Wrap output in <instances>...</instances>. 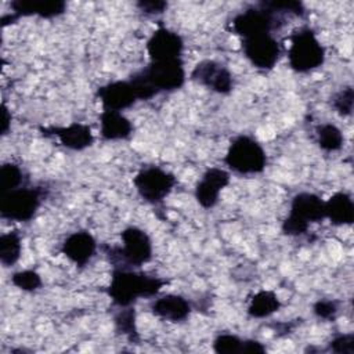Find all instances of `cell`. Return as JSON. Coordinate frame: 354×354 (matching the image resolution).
I'll return each instance as SVG.
<instances>
[{"label": "cell", "mask_w": 354, "mask_h": 354, "mask_svg": "<svg viewBox=\"0 0 354 354\" xmlns=\"http://www.w3.org/2000/svg\"><path fill=\"white\" fill-rule=\"evenodd\" d=\"M133 184L142 201L158 206L173 191L177 184V178L173 173L165 170L163 167L149 165L138 170V173L133 177Z\"/></svg>", "instance_id": "9"}, {"label": "cell", "mask_w": 354, "mask_h": 354, "mask_svg": "<svg viewBox=\"0 0 354 354\" xmlns=\"http://www.w3.org/2000/svg\"><path fill=\"white\" fill-rule=\"evenodd\" d=\"M241 48L245 58L260 71H271L282 53L274 33H260L241 39Z\"/></svg>", "instance_id": "10"}, {"label": "cell", "mask_w": 354, "mask_h": 354, "mask_svg": "<svg viewBox=\"0 0 354 354\" xmlns=\"http://www.w3.org/2000/svg\"><path fill=\"white\" fill-rule=\"evenodd\" d=\"M46 196L47 188L28 185H22L19 188L1 194L0 216L6 220L28 223L36 216Z\"/></svg>", "instance_id": "7"}, {"label": "cell", "mask_w": 354, "mask_h": 354, "mask_svg": "<svg viewBox=\"0 0 354 354\" xmlns=\"http://www.w3.org/2000/svg\"><path fill=\"white\" fill-rule=\"evenodd\" d=\"M326 51L318 40L314 29L303 26L292 33L288 59L290 68L297 73H308L324 65Z\"/></svg>", "instance_id": "6"}, {"label": "cell", "mask_w": 354, "mask_h": 354, "mask_svg": "<svg viewBox=\"0 0 354 354\" xmlns=\"http://www.w3.org/2000/svg\"><path fill=\"white\" fill-rule=\"evenodd\" d=\"M231 176L225 169L213 166L203 171L195 185V199L203 209H213L218 201L221 191L230 184Z\"/></svg>", "instance_id": "13"}, {"label": "cell", "mask_w": 354, "mask_h": 354, "mask_svg": "<svg viewBox=\"0 0 354 354\" xmlns=\"http://www.w3.org/2000/svg\"><path fill=\"white\" fill-rule=\"evenodd\" d=\"M281 306V300L275 292L263 289L252 296L246 311L252 318H267L277 313Z\"/></svg>", "instance_id": "21"}, {"label": "cell", "mask_w": 354, "mask_h": 354, "mask_svg": "<svg viewBox=\"0 0 354 354\" xmlns=\"http://www.w3.org/2000/svg\"><path fill=\"white\" fill-rule=\"evenodd\" d=\"M11 12L1 17V26L15 24L22 17L55 18L66 11V3L62 0H14L10 3Z\"/></svg>", "instance_id": "12"}, {"label": "cell", "mask_w": 354, "mask_h": 354, "mask_svg": "<svg viewBox=\"0 0 354 354\" xmlns=\"http://www.w3.org/2000/svg\"><path fill=\"white\" fill-rule=\"evenodd\" d=\"M339 307L340 303L335 299H319L314 303L313 306V311L315 314V317H318L319 319H335L336 314L339 313Z\"/></svg>", "instance_id": "30"}, {"label": "cell", "mask_w": 354, "mask_h": 354, "mask_svg": "<svg viewBox=\"0 0 354 354\" xmlns=\"http://www.w3.org/2000/svg\"><path fill=\"white\" fill-rule=\"evenodd\" d=\"M191 80L217 94H230L234 88L232 72L216 59L199 61L191 71Z\"/></svg>", "instance_id": "11"}, {"label": "cell", "mask_w": 354, "mask_h": 354, "mask_svg": "<svg viewBox=\"0 0 354 354\" xmlns=\"http://www.w3.org/2000/svg\"><path fill=\"white\" fill-rule=\"evenodd\" d=\"M11 283L24 292H36L43 286L41 277L35 270H22L14 272L11 277Z\"/></svg>", "instance_id": "27"}, {"label": "cell", "mask_w": 354, "mask_h": 354, "mask_svg": "<svg viewBox=\"0 0 354 354\" xmlns=\"http://www.w3.org/2000/svg\"><path fill=\"white\" fill-rule=\"evenodd\" d=\"M97 98L102 109L124 111L134 105L138 100L129 80H113L97 88Z\"/></svg>", "instance_id": "17"}, {"label": "cell", "mask_w": 354, "mask_h": 354, "mask_svg": "<svg viewBox=\"0 0 354 354\" xmlns=\"http://www.w3.org/2000/svg\"><path fill=\"white\" fill-rule=\"evenodd\" d=\"M10 127H11V113H10L8 108L3 104L1 105V127H0L1 136H6L10 130Z\"/></svg>", "instance_id": "34"}, {"label": "cell", "mask_w": 354, "mask_h": 354, "mask_svg": "<svg viewBox=\"0 0 354 354\" xmlns=\"http://www.w3.org/2000/svg\"><path fill=\"white\" fill-rule=\"evenodd\" d=\"M26 174L17 163H3L0 167V192L6 194L22 185H26Z\"/></svg>", "instance_id": "25"}, {"label": "cell", "mask_w": 354, "mask_h": 354, "mask_svg": "<svg viewBox=\"0 0 354 354\" xmlns=\"http://www.w3.org/2000/svg\"><path fill=\"white\" fill-rule=\"evenodd\" d=\"M267 351L266 346L260 343L259 340L253 339H243V348L242 353H249V354H264Z\"/></svg>", "instance_id": "33"}, {"label": "cell", "mask_w": 354, "mask_h": 354, "mask_svg": "<svg viewBox=\"0 0 354 354\" xmlns=\"http://www.w3.org/2000/svg\"><path fill=\"white\" fill-rule=\"evenodd\" d=\"M134 126L122 112L102 109L100 115V134L105 141L129 140Z\"/></svg>", "instance_id": "19"}, {"label": "cell", "mask_w": 354, "mask_h": 354, "mask_svg": "<svg viewBox=\"0 0 354 354\" xmlns=\"http://www.w3.org/2000/svg\"><path fill=\"white\" fill-rule=\"evenodd\" d=\"M166 283V279L140 272L136 268H112L106 293L118 308L130 307L138 299L156 296Z\"/></svg>", "instance_id": "2"}, {"label": "cell", "mask_w": 354, "mask_h": 354, "mask_svg": "<svg viewBox=\"0 0 354 354\" xmlns=\"http://www.w3.org/2000/svg\"><path fill=\"white\" fill-rule=\"evenodd\" d=\"M113 325H115L116 333L124 336L130 343L140 342L134 306L119 307V311L113 315Z\"/></svg>", "instance_id": "23"}, {"label": "cell", "mask_w": 354, "mask_h": 354, "mask_svg": "<svg viewBox=\"0 0 354 354\" xmlns=\"http://www.w3.org/2000/svg\"><path fill=\"white\" fill-rule=\"evenodd\" d=\"M149 310L155 317L160 319L170 322H183L189 317L192 306L184 296L167 293L155 299L151 303Z\"/></svg>", "instance_id": "18"}, {"label": "cell", "mask_w": 354, "mask_h": 354, "mask_svg": "<svg viewBox=\"0 0 354 354\" xmlns=\"http://www.w3.org/2000/svg\"><path fill=\"white\" fill-rule=\"evenodd\" d=\"M330 106L340 116H350L354 106V88L353 86H344L337 90L330 98Z\"/></svg>", "instance_id": "26"}, {"label": "cell", "mask_w": 354, "mask_h": 354, "mask_svg": "<svg viewBox=\"0 0 354 354\" xmlns=\"http://www.w3.org/2000/svg\"><path fill=\"white\" fill-rule=\"evenodd\" d=\"M285 25V18L271 11L263 1L238 12L230 22L231 30L241 39L260 33H272Z\"/></svg>", "instance_id": "8"}, {"label": "cell", "mask_w": 354, "mask_h": 354, "mask_svg": "<svg viewBox=\"0 0 354 354\" xmlns=\"http://www.w3.org/2000/svg\"><path fill=\"white\" fill-rule=\"evenodd\" d=\"M184 50L183 37L165 26L158 28L147 40V53L151 61H165L181 58Z\"/></svg>", "instance_id": "15"}, {"label": "cell", "mask_w": 354, "mask_h": 354, "mask_svg": "<svg viewBox=\"0 0 354 354\" xmlns=\"http://www.w3.org/2000/svg\"><path fill=\"white\" fill-rule=\"evenodd\" d=\"M136 7L145 15H151V17H155V15H162L169 4L167 1H163V0H140L136 3Z\"/></svg>", "instance_id": "32"}, {"label": "cell", "mask_w": 354, "mask_h": 354, "mask_svg": "<svg viewBox=\"0 0 354 354\" xmlns=\"http://www.w3.org/2000/svg\"><path fill=\"white\" fill-rule=\"evenodd\" d=\"M187 73L183 58L151 61L142 69L134 72L129 82L138 101H148L159 93H170L181 88Z\"/></svg>", "instance_id": "1"}, {"label": "cell", "mask_w": 354, "mask_h": 354, "mask_svg": "<svg viewBox=\"0 0 354 354\" xmlns=\"http://www.w3.org/2000/svg\"><path fill=\"white\" fill-rule=\"evenodd\" d=\"M22 253V236L18 231H8L0 236V261L4 267L18 263Z\"/></svg>", "instance_id": "22"}, {"label": "cell", "mask_w": 354, "mask_h": 354, "mask_svg": "<svg viewBox=\"0 0 354 354\" xmlns=\"http://www.w3.org/2000/svg\"><path fill=\"white\" fill-rule=\"evenodd\" d=\"M98 243L95 238L84 230L71 232L61 245V253L76 267H86L95 256Z\"/></svg>", "instance_id": "16"}, {"label": "cell", "mask_w": 354, "mask_h": 354, "mask_svg": "<svg viewBox=\"0 0 354 354\" xmlns=\"http://www.w3.org/2000/svg\"><path fill=\"white\" fill-rule=\"evenodd\" d=\"M325 218V201L314 192L301 191L293 195L290 209L286 218L282 221L281 230L285 235H304L311 223H321Z\"/></svg>", "instance_id": "5"}, {"label": "cell", "mask_w": 354, "mask_h": 354, "mask_svg": "<svg viewBox=\"0 0 354 354\" xmlns=\"http://www.w3.org/2000/svg\"><path fill=\"white\" fill-rule=\"evenodd\" d=\"M243 339L232 333H220L213 340V350L217 354H236L242 353Z\"/></svg>", "instance_id": "29"}, {"label": "cell", "mask_w": 354, "mask_h": 354, "mask_svg": "<svg viewBox=\"0 0 354 354\" xmlns=\"http://www.w3.org/2000/svg\"><path fill=\"white\" fill-rule=\"evenodd\" d=\"M40 131L44 137L57 138L62 147L71 151H84L94 144L91 127L80 122H73L68 126L40 127Z\"/></svg>", "instance_id": "14"}, {"label": "cell", "mask_w": 354, "mask_h": 354, "mask_svg": "<svg viewBox=\"0 0 354 354\" xmlns=\"http://www.w3.org/2000/svg\"><path fill=\"white\" fill-rule=\"evenodd\" d=\"M122 245H102L101 249L113 268H138L152 259V241L147 231L129 225L120 232Z\"/></svg>", "instance_id": "3"}, {"label": "cell", "mask_w": 354, "mask_h": 354, "mask_svg": "<svg viewBox=\"0 0 354 354\" xmlns=\"http://www.w3.org/2000/svg\"><path fill=\"white\" fill-rule=\"evenodd\" d=\"M325 218L333 225H351L354 221V201L347 192H336L325 201Z\"/></svg>", "instance_id": "20"}, {"label": "cell", "mask_w": 354, "mask_h": 354, "mask_svg": "<svg viewBox=\"0 0 354 354\" xmlns=\"http://www.w3.org/2000/svg\"><path fill=\"white\" fill-rule=\"evenodd\" d=\"M328 350L336 354H354V333L336 335L329 342Z\"/></svg>", "instance_id": "31"}, {"label": "cell", "mask_w": 354, "mask_h": 354, "mask_svg": "<svg viewBox=\"0 0 354 354\" xmlns=\"http://www.w3.org/2000/svg\"><path fill=\"white\" fill-rule=\"evenodd\" d=\"M266 7H268L271 11L277 12L278 15H293V17H304L306 15V7L301 1L297 0H268L263 1Z\"/></svg>", "instance_id": "28"}, {"label": "cell", "mask_w": 354, "mask_h": 354, "mask_svg": "<svg viewBox=\"0 0 354 354\" xmlns=\"http://www.w3.org/2000/svg\"><path fill=\"white\" fill-rule=\"evenodd\" d=\"M224 163L236 174H260L267 167V153L263 145L249 134H239L230 142Z\"/></svg>", "instance_id": "4"}, {"label": "cell", "mask_w": 354, "mask_h": 354, "mask_svg": "<svg viewBox=\"0 0 354 354\" xmlns=\"http://www.w3.org/2000/svg\"><path fill=\"white\" fill-rule=\"evenodd\" d=\"M317 144L325 152L340 151L344 145V136L342 130L333 123H321L315 127Z\"/></svg>", "instance_id": "24"}]
</instances>
